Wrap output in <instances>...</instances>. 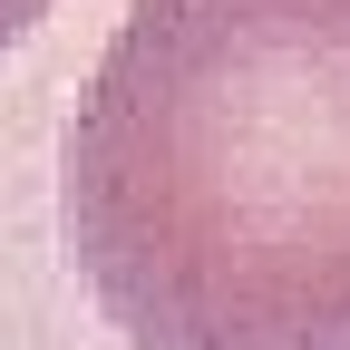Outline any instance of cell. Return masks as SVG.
Instances as JSON below:
<instances>
[{"label": "cell", "instance_id": "cell-2", "mask_svg": "<svg viewBox=\"0 0 350 350\" xmlns=\"http://www.w3.org/2000/svg\"><path fill=\"white\" fill-rule=\"evenodd\" d=\"M49 10H59V0H0V59L20 49V39H39V29H49Z\"/></svg>", "mask_w": 350, "mask_h": 350}, {"label": "cell", "instance_id": "cell-1", "mask_svg": "<svg viewBox=\"0 0 350 350\" xmlns=\"http://www.w3.org/2000/svg\"><path fill=\"white\" fill-rule=\"evenodd\" d=\"M59 243L126 350H350V0H126Z\"/></svg>", "mask_w": 350, "mask_h": 350}]
</instances>
